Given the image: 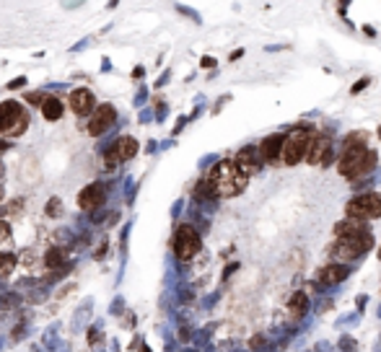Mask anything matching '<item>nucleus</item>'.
Masks as SVG:
<instances>
[{"label":"nucleus","instance_id":"393cba45","mask_svg":"<svg viewBox=\"0 0 381 352\" xmlns=\"http://www.w3.org/2000/svg\"><path fill=\"white\" fill-rule=\"evenodd\" d=\"M34 262H36V254H34V249H26V251H21V264L24 267H34Z\"/></svg>","mask_w":381,"mask_h":352},{"label":"nucleus","instance_id":"4468645a","mask_svg":"<svg viewBox=\"0 0 381 352\" xmlns=\"http://www.w3.org/2000/svg\"><path fill=\"white\" fill-rule=\"evenodd\" d=\"M236 166L244 176H251L254 171L260 169V161H257V153H254V148H241L239 155H236Z\"/></svg>","mask_w":381,"mask_h":352},{"label":"nucleus","instance_id":"bb28decb","mask_svg":"<svg viewBox=\"0 0 381 352\" xmlns=\"http://www.w3.org/2000/svg\"><path fill=\"white\" fill-rule=\"evenodd\" d=\"M11 239V225L6 220H0V244H6Z\"/></svg>","mask_w":381,"mask_h":352},{"label":"nucleus","instance_id":"a878e982","mask_svg":"<svg viewBox=\"0 0 381 352\" xmlns=\"http://www.w3.org/2000/svg\"><path fill=\"white\" fill-rule=\"evenodd\" d=\"M24 101H29L31 106H36V104L41 106V104H45V99H41V93H39V91H29V93L24 96Z\"/></svg>","mask_w":381,"mask_h":352},{"label":"nucleus","instance_id":"f3484780","mask_svg":"<svg viewBox=\"0 0 381 352\" xmlns=\"http://www.w3.org/2000/svg\"><path fill=\"white\" fill-rule=\"evenodd\" d=\"M62 264H65V254H62V249L52 246V249L45 254V267H47L50 272H57Z\"/></svg>","mask_w":381,"mask_h":352},{"label":"nucleus","instance_id":"7ed1b4c3","mask_svg":"<svg viewBox=\"0 0 381 352\" xmlns=\"http://www.w3.org/2000/svg\"><path fill=\"white\" fill-rule=\"evenodd\" d=\"M311 132L306 127H299L293 130L288 137H285V145H283V161L285 166H295L301 158H306L309 155V148H311Z\"/></svg>","mask_w":381,"mask_h":352},{"label":"nucleus","instance_id":"9d476101","mask_svg":"<svg viewBox=\"0 0 381 352\" xmlns=\"http://www.w3.org/2000/svg\"><path fill=\"white\" fill-rule=\"evenodd\" d=\"M309 163L311 166H327L332 161V140L329 137H314L311 140V148H309Z\"/></svg>","mask_w":381,"mask_h":352},{"label":"nucleus","instance_id":"4be33fe9","mask_svg":"<svg viewBox=\"0 0 381 352\" xmlns=\"http://www.w3.org/2000/svg\"><path fill=\"white\" fill-rule=\"evenodd\" d=\"M21 303V298L16 295V293H6V295H0V308L3 311H11V308H16Z\"/></svg>","mask_w":381,"mask_h":352},{"label":"nucleus","instance_id":"f03ea898","mask_svg":"<svg viewBox=\"0 0 381 352\" xmlns=\"http://www.w3.org/2000/svg\"><path fill=\"white\" fill-rule=\"evenodd\" d=\"M29 127V114L18 101H3L0 104V135L18 137Z\"/></svg>","mask_w":381,"mask_h":352},{"label":"nucleus","instance_id":"c85d7f7f","mask_svg":"<svg viewBox=\"0 0 381 352\" xmlns=\"http://www.w3.org/2000/svg\"><path fill=\"white\" fill-rule=\"evenodd\" d=\"M202 65L210 67V65H216V60H213V57H202Z\"/></svg>","mask_w":381,"mask_h":352},{"label":"nucleus","instance_id":"dca6fc26","mask_svg":"<svg viewBox=\"0 0 381 352\" xmlns=\"http://www.w3.org/2000/svg\"><path fill=\"white\" fill-rule=\"evenodd\" d=\"M316 277H319V283H340V280L348 277V269L345 267H337V264H329V267H324L319 272Z\"/></svg>","mask_w":381,"mask_h":352},{"label":"nucleus","instance_id":"f257e3e1","mask_svg":"<svg viewBox=\"0 0 381 352\" xmlns=\"http://www.w3.org/2000/svg\"><path fill=\"white\" fill-rule=\"evenodd\" d=\"M207 184L216 197H236L246 186V176L239 171L236 161H221L207 176Z\"/></svg>","mask_w":381,"mask_h":352},{"label":"nucleus","instance_id":"412c9836","mask_svg":"<svg viewBox=\"0 0 381 352\" xmlns=\"http://www.w3.org/2000/svg\"><path fill=\"white\" fill-rule=\"evenodd\" d=\"M195 197H197V200L216 197V194H213V189H210V184H207V179H205V181H197V186H195Z\"/></svg>","mask_w":381,"mask_h":352},{"label":"nucleus","instance_id":"2eb2a0df","mask_svg":"<svg viewBox=\"0 0 381 352\" xmlns=\"http://www.w3.org/2000/svg\"><path fill=\"white\" fill-rule=\"evenodd\" d=\"M41 114H45V120L57 122L60 116H62V101H60L57 96H47L45 104H41Z\"/></svg>","mask_w":381,"mask_h":352},{"label":"nucleus","instance_id":"ddd939ff","mask_svg":"<svg viewBox=\"0 0 381 352\" xmlns=\"http://www.w3.org/2000/svg\"><path fill=\"white\" fill-rule=\"evenodd\" d=\"M283 145H285V137L283 135H270V137L262 140L260 155H262L265 161H270V163H278V158L283 155Z\"/></svg>","mask_w":381,"mask_h":352},{"label":"nucleus","instance_id":"6ab92c4d","mask_svg":"<svg viewBox=\"0 0 381 352\" xmlns=\"http://www.w3.org/2000/svg\"><path fill=\"white\" fill-rule=\"evenodd\" d=\"M306 308H309V298H306V293H295V295L290 298V314H293V316H304V314H306Z\"/></svg>","mask_w":381,"mask_h":352},{"label":"nucleus","instance_id":"aec40b11","mask_svg":"<svg viewBox=\"0 0 381 352\" xmlns=\"http://www.w3.org/2000/svg\"><path fill=\"white\" fill-rule=\"evenodd\" d=\"M373 169H376V153H373V150H368V153H366V158H363V163H361V169L355 171V176H353V179H363V176H366V174H371Z\"/></svg>","mask_w":381,"mask_h":352},{"label":"nucleus","instance_id":"9b49d317","mask_svg":"<svg viewBox=\"0 0 381 352\" xmlns=\"http://www.w3.org/2000/svg\"><path fill=\"white\" fill-rule=\"evenodd\" d=\"M94 106H96V99H94V93L89 88H75L70 93V109H73V114L86 116V114L94 111Z\"/></svg>","mask_w":381,"mask_h":352},{"label":"nucleus","instance_id":"0eeeda50","mask_svg":"<svg viewBox=\"0 0 381 352\" xmlns=\"http://www.w3.org/2000/svg\"><path fill=\"white\" fill-rule=\"evenodd\" d=\"M200 251V236H197V230L192 225H179L177 233H174V254L187 262L192 259L195 254Z\"/></svg>","mask_w":381,"mask_h":352},{"label":"nucleus","instance_id":"7c9ffc66","mask_svg":"<svg viewBox=\"0 0 381 352\" xmlns=\"http://www.w3.org/2000/svg\"><path fill=\"white\" fill-rule=\"evenodd\" d=\"M3 174H6V166H3V163H0V179H3Z\"/></svg>","mask_w":381,"mask_h":352},{"label":"nucleus","instance_id":"39448f33","mask_svg":"<svg viewBox=\"0 0 381 352\" xmlns=\"http://www.w3.org/2000/svg\"><path fill=\"white\" fill-rule=\"evenodd\" d=\"M381 215V194L376 192H368V194H361V197L350 200L348 202V218L350 220H368V218H378Z\"/></svg>","mask_w":381,"mask_h":352},{"label":"nucleus","instance_id":"c756f323","mask_svg":"<svg viewBox=\"0 0 381 352\" xmlns=\"http://www.w3.org/2000/svg\"><path fill=\"white\" fill-rule=\"evenodd\" d=\"M6 148H8V143H3V140H0V153H3Z\"/></svg>","mask_w":381,"mask_h":352},{"label":"nucleus","instance_id":"a211bd4d","mask_svg":"<svg viewBox=\"0 0 381 352\" xmlns=\"http://www.w3.org/2000/svg\"><path fill=\"white\" fill-rule=\"evenodd\" d=\"M16 264H18L16 254H11V251L0 254V277H11V272L16 269Z\"/></svg>","mask_w":381,"mask_h":352},{"label":"nucleus","instance_id":"b1692460","mask_svg":"<svg viewBox=\"0 0 381 352\" xmlns=\"http://www.w3.org/2000/svg\"><path fill=\"white\" fill-rule=\"evenodd\" d=\"M6 213L13 218V215H21L24 213V200L18 197V200H13V202H8V207H6Z\"/></svg>","mask_w":381,"mask_h":352},{"label":"nucleus","instance_id":"423d86ee","mask_svg":"<svg viewBox=\"0 0 381 352\" xmlns=\"http://www.w3.org/2000/svg\"><path fill=\"white\" fill-rule=\"evenodd\" d=\"M135 153H138V140H135V137H130V135L117 137V140L109 145V150L104 153V163H107L109 169H114L117 163H124V161L135 158Z\"/></svg>","mask_w":381,"mask_h":352},{"label":"nucleus","instance_id":"6e6552de","mask_svg":"<svg viewBox=\"0 0 381 352\" xmlns=\"http://www.w3.org/2000/svg\"><path fill=\"white\" fill-rule=\"evenodd\" d=\"M366 153H368L366 145H348L345 153H343V158H340V163H337V171H340L343 176H348V179H353L355 171L361 169L363 158H366Z\"/></svg>","mask_w":381,"mask_h":352},{"label":"nucleus","instance_id":"20e7f679","mask_svg":"<svg viewBox=\"0 0 381 352\" xmlns=\"http://www.w3.org/2000/svg\"><path fill=\"white\" fill-rule=\"evenodd\" d=\"M371 246H373L371 233H368V230H361V233H353V236L337 239V244H334V249H332V251L337 254V259L350 262V259H358L361 254H366Z\"/></svg>","mask_w":381,"mask_h":352},{"label":"nucleus","instance_id":"cd10ccee","mask_svg":"<svg viewBox=\"0 0 381 352\" xmlns=\"http://www.w3.org/2000/svg\"><path fill=\"white\" fill-rule=\"evenodd\" d=\"M24 83H26V78H16V81H11V83H8V88H21Z\"/></svg>","mask_w":381,"mask_h":352},{"label":"nucleus","instance_id":"1a4fd4ad","mask_svg":"<svg viewBox=\"0 0 381 352\" xmlns=\"http://www.w3.org/2000/svg\"><path fill=\"white\" fill-rule=\"evenodd\" d=\"M114 122H117V111H114V106H112V104H101V106L94 111L91 122H89V135L99 137V135H104Z\"/></svg>","mask_w":381,"mask_h":352},{"label":"nucleus","instance_id":"f8f14e48","mask_svg":"<svg viewBox=\"0 0 381 352\" xmlns=\"http://www.w3.org/2000/svg\"><path fill=\"white\" fill-rule=\"evenodd\" d=\"M104 200H107L104 186H101V184H89L86 189L78 194V207H80V210H94V207L104 205Z\"/></svg>","mask_w":381,"mask_h":352},{"label":"nucleus","instance_id":"2f4dec72","mask_svg":"<svg viewBox=\"0 0 381 352\" xmlns=\"http://www.w3.org/2000/svg\"><path fill=\"white\" fill-rule=\"evenodd\" d=\"M0 200H3V186H0Z\"/></svg>","mask_w":381,"mask_h":352},{"label":"nucleus","instance_id":"5701e85b","mask_svg":"<svg viewBox=\"0 0 381 352\" xmlns=\"http://www.w3.org/2000/svg\"><path fill=\"white\" fill-rule=\"evenodd\" d=\"M47 218H57L60 213H62V202H60V197H52L50 202H47Z\"/></svg>","mask_w":381,"mask_h":352}]
</instances>
